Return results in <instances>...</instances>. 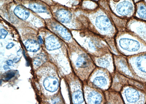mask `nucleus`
<instances>
[{
    "instance_id": "1",
    "label": "nucleus",
    "mask_w": 146,
    "mask_h": 104,
    "mask_svg": "<svg viewBox=\"0 0 146 104\" xmlns=\"http://www.w3.org/2000/svg\"><path fill=\"white\" fill-rule=\"evenodd\" d=\"M94 17L92 22L100 32L106 35L113 34L114 27L107 15L104 13H97Z\"/></svg>"
},
{
    "instance_id": "2",
    "label": "nucleus",
    "mask_w": 146,
    "mask_h": 104,
    "mask_svg": "<svg viewBox=\"0 0 146 104\" xmlns=\"http://www.w3.org/2000/svg\"><path fill=\"white\" fill-rule=\"evenodd\" d=\"M118 43L121 48L127 52H135L142 49V45L140 42L131 38L121 37L119 40Z\"/></svg>"
},
{
    "instance_id": "3",
    "label": "nucleus",
    "mask_w": 146,
    "mask_h": 104,
    "mask_svg": "<svg viewBox=\"0 0 146 104\" xmlns=\"http://www.w3.org/2000/svg\"><path fill=\"white\" fill-rule=\"evenodd\" d=\"M134 9L132 2L129 1H124L118 4L116 6L115 10L118 15L127 16L132 14Z\"/></svg>"
},
{
    "instance_id": "4",
    "label": "nucleus",
    "mask_w": 146,
    "mask_h": 104,
    "mask_svg": "<svg viewBox=\"0 0 146 104\" xmlns=\"http://www.w3.org/2000/svg\"><path fill=\"white\" fill-rule=\"evenodd\" d=\"M124 95L128 102L130 103H135L140 99V93L134 88H129L125 89Z\"/></svg>"
},
{
    "instance_id": "5",
    "label": "nucleus",
    "mask_w": 146,
    "mask_h": 104,
    "mask_svg": "<svg viewBox=\"0 0 146 104\" xmlns=\"http://www.w3.org/2000/svg\"><path fill=\"white\" fill-rule=\"evenodd\" d=\"M43 85L46 90L53 93L58 89L59 82L56 78L52 76L48 77L44 80Z\"/></svg>"
},
{
    "instance_id": "6",
    "label": "nucleus",
    "mask_w": 146,
    "mask_h": 104,
    "mask_svg": "<svg viewBox=\"0 0 146 104\" xmlns=\"http://www.w3.org/2000/svg\"><path fill=\"white\" fill-rule=\"evenodd\" d=\"M135 59V67L137 71L142 74V77H146V55L139 56Z\"/></svg>"
},
{
    "instance_id": "7",
    "label": "nucleus",
    "mask_w": 146,
    "mask_h": 104,
    "mask_svg": "<svg viewBox=\"0 0 146 104\" xmlns=\"http://www.w3.org/2000/svg\"><path fill=\"white\" fill-rule=\"evenodd\" d=\"M45 46L47 50L52 51L60 48L61 45L58 40L52 35L46 39Z\"/></svg>"
},
{
    "instance_id": "8",
    "label": "nucleus",
    "mask_w": 146,
    "mask_h": 104,
    "mask_svg": "<svg viewBox=\"0 0 146 104\" xmlns=\"http://www.w3.org/2000/svg\"><path fill=\"white\" fill-rule=\"evenodd\" d=\"M57 19L63 23H68L71 19V15L70 12L62 9L58 10L56 14Z\"/></svg>"
},
{
    "instance_id": "9",
    "label": "nucleus",
    "mask_w": 146,
    "mask_h": 104,
    "mask_svg": "<svg viewBox=\"0 0 146 104\" xmlns=\"http://www.w3.org/2000/svg\"><path fill=\"white\" fill-rule=\"evenodd\" d=\"M87 100L89 103H100L102 101V96L98 92L91 90L87 94Z\"/></svg>"
},
{
    "instance_id": "10",
    "label": "nucleus",
    "mask_w": 146,
    "mask_h": 104,
    "mask_svg": "<svg viewBox=\"0 0 146 104\" xmlns=\"http://www.w3.org/2000/svg\"><path fill=\"white\" fill-rule=\"evenodd\" d=\"M109 80L106 77L102 75L98 74L97 76H95L93 79L94 84L96 86L101 88H106L108 85Z\"/></svg>"
},
{
    "instance_id": "11",
    "label": "nucleus",
    "mask_w": 146,
    "mask_h": 104,
    "mask_svg": "<svg viewBox=\"0 0 146 104\" xmlns=\"http://www.w3.org/2000/svg\"><path fill=\"white\" fill-rule=\"evenodd\" d=\"M91 62L88 57L86 54H82L78 57L76 62V66L80 68L88 67L90 64Z\"/></svg>"
},
{
    "instance_id": "12",
    "label": "nucleus",
    "mask_w": 146,
    "mask_h": 104,
    "mask_svg": "<svg viewBox=\"0 0 146 104\" xmlns=\"http://www.w3.org/2000/svg\"><path fill=\"white\" fill-rule=\"evenodd\" d=\"M14 14L22 20H26L30 15L29 11L23 6H18L15 8L14 10Z\"/></svg>"
},
{
    "instance_id": "13",
    "label": "nucleus",
    "mask_w": 146,
    "mask_h": 104,
    "mask_svg": "<svg viewBox=\"0 0 146 104\" xmlns=\"http://www.w3.org/2000/svg\"><path fill=\"white\" fill-rule=\"evenodd\" d=\"M25 45L28 51L33 52H36L40 49V44L35 40H27L25 43Z\"/></svg>"
},
{
    "instance_id": "14",
    "label": "nucleus",
    "mask_w": 146,
    "mask_h": 104,
    "mask_svg": "<svg viewBox=\"0 0 146 104\" xmlns=\"http://www.w3.org/2000/svg\"><path fill=\"white\" fill-rule=\"evenodd\" d=\"M54 29L58 34L66 41H69L71 38V34L66 28L60 25H57L54 27Z\"/></svg>"
},
{
    "instance_id": "15",
    "label": "nucleus",
    "mask_w": 146,
    "mask_h": 104,
    "mask_svg": "<svg viewBox=\"0 0 146 104\" xmlns=\"http://www.w3.org/2000/svg\"><path fill=\"white\" fill-rule=\"evenodd\" d=\"M96 63L100 67L110 69L111 67V58L109 57L99 58L96 60Z\"/></svg>"
},
{
    "instance_id": "16",
    "label": "nucleus",
    "mask_w": 146,
    "mask_h": 104,
    "mask_svg": "<svg viewBox=\"0 0 146 104\" xmlns=\"http://www.w3.org/2000/svg\"><path fill=\"white\" fill-rule=\"evenodd\" d=\"M29 8L35 12L38 13H46V8L45 6L37 3H30L28 6Z\"/></svg>"
},
{
    "instance_id": "17",
    "label": "nucleus",
    "mask_w": 146,
    "mask_h": 104,
    "mask_svg": "<svg viewBox=\"0 0 146 104\" xmlns=\"http://www.w3.org/2000/svg\"><path fill=\"white\" fill-rule=\"evenodd\" d=\"M73 102L75 104H81L84 102L83 95L80 91H77L73 93L72 96Z\"/></svg>"
},
{
    "instance_id": "18",
    "label": "nucleus",
    "mask_w": 146,
    "mask_h": 104,
    "mask_svg": "<svg viewBox=\"0 0 146 104\" xmlns=\"http://www.w3.org/2000/svg\"><path fill=\"white\" fill-rule=\"evenodd\" d=\"M118 64L119 67L123 72L125 73L126 75L131 76V74L128 68L126 62L123 60H119L118 61Z\"/></svg>"
},
{
    "instance_id": "19",
    "label": "nucleus",
    "mask_w": 146,
    "mask_h": 104,
    "mask_svg": "<svg viewBox=\"0 0 146 104\" xmlns=\"http://www.w3.org/2000/svg\"><path fill=\"white\" fill-rule=\"evenodd\" d=\"M137 13L139 17L146 19V6L143 4H140L138 6Z\"/></svg>"
},
{
    "instance_id": "20",
    "label": "nucleus",
    "mask_w": 146,
    "mask_h": 104,
    "mask_svg": "<svg viewBox=\"0 0 146 104\" xmlns=\"http://www.w3.org/2000/svg\"><path fill=\"white\" fill-rule=\"evenodd\" d=\"M15 71H10V72L6 74L5 79L6 80H10V79L14 77L15 76Z\"/></svg>"
},
{
    "instance_id": "21",
    "label": "nucleus",
    "mask_w": 146,
    "mask_h": 104,
    "mask_svg": "<svg viewBox=\"0 0 146 104\" xmlns=\"http://www.w3.org/2000/svg\"><path fill=\"white\" fill-rule=\"evenodd\" d=\"M8 32L5 29L2 28L1 29V38L3 39H5L7 36Z\"/></svg>"
},
{
    "instance_id": "22",
    "label": "nucleus",
    "mask_w": 146,
    "mask_h": 104,
    "mask_svg": "<svg viewBox=\"0 0 146 104\" xmlns=\"http://www.w3.org/2000/svg\"><path fill=\"white\" fill-rule=\"evenodd\" d=\"M41 59L39 58H36L34 61V64L36 67H38V66H40L41 65Z\"/></svg>"
},
{
    "instance_id": "23",
    "label": "nucleus",
    "mask_w": 146,
    "mask_h": 104,
    "mask_svg": "<svg viewBox=\"0 0 146 104\" xmlns=\"http://www.w3.org/2000/svg\"><path fill=\"white\" fill-rule=\"evenodd\" d=\"M14 44L13 42H10L8 44L7 46H6V48L7 49H11L14 46Z\"/></svg>"
},
{
    "instance_id": "24",
    "label": "nucleus",
    "mask_w": 146,
    "mask_h": 104,
    "mask_svg": "<svg viewBox=\"0 0 146 104\" xmlns=\"http://www.w3.org/2000/svg\"><path fill=\"white\" fill-rule=\"evenodd\" d=\"M13 63V62L11 60H9L7 61V62H6V64H7L9 66H12Z\"/></svg>"
},
{
    "instance_id": "25",
    "label": "nucleus",
    "mask_w": 146,
    "mask_h": 104,
    "mask_svg": "<svg viewBox=\"0 0 146 104\" xmlns=\"http://www.w3.org/2000/svg\"><path fill=\"white\" fill-rule=\"evenodd\" d=\"M38 41L39 44H42L43 43V40L42 39V38L41 36H39Z\"/></svg>"
},
{
    "instance_id": "26",
    "label": "nucleus",
    "mask_w": 146,
    "mask_h": 104,
    "mask_svg": "<svg viewBox=\"0 0 146 104\" xmlns=\"http://www.w3.org/2000/svg\"><path fill=\"white\" fill-rule=\"evenodd\" d=\"M3 68L5 70L10 69V68H9L8 65H5V66H4Z\"/></svg>"
},
{
    "instance_id": "27",
    "label": "nucleus",
    "mask_w": 146,
    "mask_h": 104,
    "mask_svg": "<svg viewBox=\"0 0 146 104\" xmlns=\"http://www.w3.org/2000/svg\"><path fill=\"white\" fill-rule=\"evenodd\" d=\"M22 52V50L21 49H20L17 52V55L18 56H19L21 55V53Z\"/></svg>"
},
{
    "instance_id": "28",
    "label": "nucleus",
    "mask_w": 146,
    "mask_h": 104,
    "mask_svg": "<svg viewBox=\"0 0 146 104\" xmlns=\"http://www.w3.org/2000/svg\"><path fill=\"white\" fill-rule=\"evenodd\" d=\"M20 58H15V59H14V62H18L20 60Z\"/></svg>"
}]
</instances>
